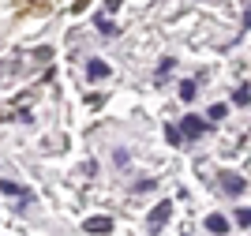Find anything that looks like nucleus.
<instances>
[{"instance_id":"2","label":"nucleus","mask_w":251,"mask_h":236,"mask_svg":"<svg viewBox=\"0 0 251 236\" xmlns=\"http://www.w3.org/2000/svg\"><path fill=\"white\" fill-rule=\"evenodd\" d=\"M169 214H173V203H157L154 210H150L147 225H150V229H154V233H157V229H161V225H165V221H169Z\"/></svg>"},{"instance_id":"13","label":"nucleus","mask_w":251,"mask_h":236,"mask_svg":"<svg viewBox=\"0 0 251 236\" xmlns=\"http://www.w3.org/2000/svg\"><path fill=\"white\" fill-rule=\"evenodd\" d=\"M221 116H225V105H221V102L210 105V120H221Z\"/></svg>"},{"instance_id":"14","label":"nucleus","mask_w":251,"mask_h":236,"mask_svg":"<svg viewBox=\"0 0 251 236\" xmlns=\"http://www.w3.org/2000/svg\"><path fill=\"white\" fill-rule=\"evenodd\" d=\"M236 221H240L244 229H251V210H240V214H236Z\"/></svg>"},{"instance_id":"7","label":"nucleus","mask_w":251,"mask_h":236,"mask_svg":"<svg viewBox=\"0 0 251 236\" xmlns=\"http://www.w3.org/2000/svg\"><path fill=\"white\" fill-rule=\"evenodd\" d=\"M86 75H90V79H105V75H109V64L90 60V64H86Z\"/></svg>"},{"instance_id":"5","label":"nucleus","mask_w":251,"mask_h":236,"mask_svg":"<svg viewBox=\"0 0 251 236\" xmlns=\"http://www.w3.org/2000/svg\"><path fill=\"white\" fill-rule=\"evenodd\" d=\"M0 191H4V195H19V199H23V206L30 203V195H26V191H23L15 180H0Z\"/></svg>"},{"instance_id":"4","label":"nucleus","mask_w":251,"mask_h":236,"mask_svg":"<svg viewBox=\"0 0 251 236\" xmlns=\"http://www.w3.org/2000/svg\"><path fill=\"white\" fill-rule=\"evenodd\" d=\"M83 229L86 233H113V221H109V217H86Z\"/></svg>"},{"instance_id":"11","label":"nucleus","mask_w":251,"mask_h":236,"mask_svg":"<svg viewBox=\"0 0 251 236\" xmlns=\"http://www.w3.org/2000/svg\"><path fill=\"white\" fill-rule=\"evenodd\" d=\"M232 102H236V105H248L251 102V86H240V90L232 94Z\"/></svg>"},{"instance_id":"17","label":"nucleus","mask_w":251,"mask_h":236,"mask_svg":"<svg viewBox=\"0 0 251 236\" xmlns=\"http://www.w3.org/2000/svg\"><path fill=\"white\" fill-rule=\"evenodd\" d=\"M34 4H38V0H34Z\"/></svg>"},{"instance_id":"1","label":"nucleus","mask_w":251,"mask_h":236,"mask_svg":"<svg viewBox=\"0 0 251 236\" xmlns=\"http://www.w3.org/2000/svg\"><path fill=\"white\" fill-rule=\"evenodd\" d=\"M206 128H210V120H202V116H195V113L180 120V135H184V139H202Z\"/></svg>"},{"instance_id":"8","label":"nucleus","mask_w":251,"mask_h":236,"mask_svg":"<svg viewBox=\"0 0 251 236\" xmlns=\"http://www.w3.org/2000/svg\"><path fill=\"white\" fill-rule=\"evenodd\" d=\"M195 94H199V86H195L191 79H184V82H180V98H184V102H195Z\"/></svg>"},{"instance_id":"9","label":"nucleus","mask_w":251,"mask_h":236,"mask_svg":"<svg viewBox=\"0 0 251 236\" xmlns=\"http://www.w3.org/2000/svg\"><path fill=\"white\" fill-rule=\"evenodd\" d=\"M98 30H101V38H116V34H120V30H116V23H109L105 15L98 19Z\"/></svg>"},{"instance_id":"12","label":"nucleus","mask_w":251,"mask_h":236,"mask_svg":"<svg viewBox=\"0 0 251 236\" xmlns=\"http://www.w3.org/2000/svg\"><path fill=\"white\" fill-rule=\"evenodd\" d=\"M173 68H176V60H169V56H165V60L157 64V75H169V72H173Z\"/></svg>"},{"instance_id":"6","label":"nucleus","mask_w":251,"mask_h":236,"mask_svg":"<svg viewBox=\"0 0 251 236\" xmlns=\"http://www.w3.org/2000/svg\"><path fill=\"white\" fill-rule=\"evenodd\" d=\"M206 229H210V233H229V221H225V217H221V214H210L206 217Z\"/></svg>"},{"instance_id":"3","label":"nucleus","mask_w":251,"mask_h":236,"mask_svg":"<svg viewBox=\"0 0 251 236\" xmlns=\"http://www.w3.org/2000/svg\"><path fill=\"white\" fill-rule=\"evenodd\" d=\"M221 187H225V191H229V195H244V176H236V173H225L221 176Z\"/></svg>"},{"instance_id":"15","label":"nucleus","mask_w":251,"mask_h":236,"mask_svg":"<svg viewBox=\"0 0 251 236\" xmlns=\"http://www.w3.org/2000/svg\"><path fill=\"white\" fill-rule=\"evenodd\" d=\"M120 4H124V0H105V11H116Z\"/></svg>"},{"instance_id":"16","label":"nucleus","mask_w":251,"mask_h":236,"mask_svg":"<svg viewBox=\"0 0 251 236\" xmlns=\"http://www.w3.org/2000/svg\"><path fill=\"white\" fill-rule=\"evenodd\" d=\"M248 26H251V8L244 11V30H248Z\"/></svg>"},{"instance_id":"10","label":"nucleus","mask_w":251,"mask_h":236,"mask_svg":"<svg viewBox=\"0 0 251 236\" xmlns=\"http://www.w3.org/2000/svg\"><path fill=\"white\" fill-rule=\"evenodd\" d=\"M165 139L169 143H180L184 135H180V124H165Z\"/></svg>"}]
</instances>
